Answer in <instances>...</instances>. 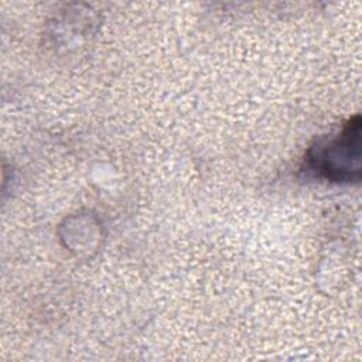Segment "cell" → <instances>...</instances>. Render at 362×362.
Segmentation results:
<instances>
[{"label": "cell", "mask_w": 362, "mask_h": 362, "mask_svg": "<svg viewBox=\"0 0 362 362\" xmlns=\"http://www.w3.org/2000/svg\"><path fill=\"white\" fill-rule=\"evenodd\" d=\"M305 165L317 177L334 182H354L361 178V117H351L342 130L310 147Z\"/></svg>", "instance_id": "obj_1"}]
</instances>
